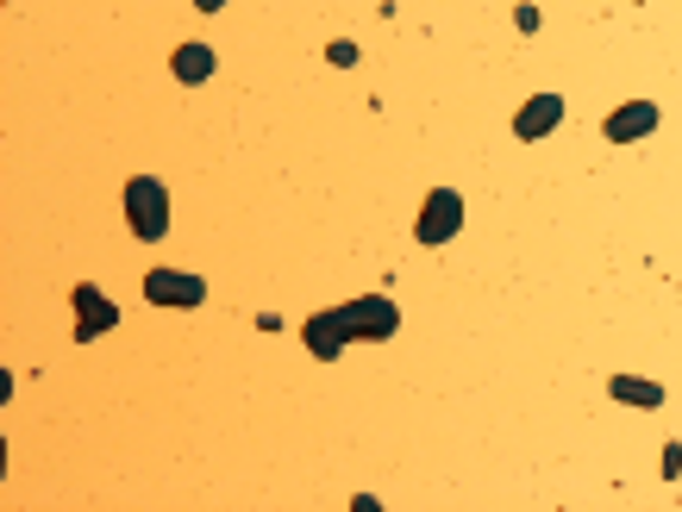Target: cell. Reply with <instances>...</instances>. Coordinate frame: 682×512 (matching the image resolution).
Masks as SVG:
<instances>
[{
	"label": "cell",
	"instance_id": "9c48e42d",
	"mask_svg": "<svg viewBox=\"0 0 682 512\" xmlns=\"http://www.w3.org/2000/svg\"><path fill=\"white\" fill-rule=\"evenodd\" d=\"M607 394L620 400V406H663V388L658 381H639V375H614L607 381Z\"/></svg>",
	"mask_w": 682,
	"mask_h": 512
},
{
	"label": "cell",
	"instance_id": "7c38bea8",
	"mask_svg": "<svg viewBox=\"0 0 682 512\" xmlns=\"http://www.w3.org/2000/svg\"><path fill=\"white\" fill-rule=\"evenodd\" d=\"M195 7H201V13H219V7H226V0H195Z\"/></svg>",
	"mask_w": 682,
	"mask_h": 512
},
{
	"label": "cell",
	"instance_id": "52a82bcc",
	"mask_svg": "<svg viewBox=\"0 0 682 512\" xmlns=\"http://www.w3.org/2000/svg\"><path fill=\"white\" fill-rule=\"evenodd\" d=\"M557 119H564V95H532L513 113V138H545V132H557Z\"/></svg>",
	"mask_w": 682,
	"mask_h": 512
},
{
	"label": "cell",
	"instance_id": "ba28073f",
	"mask_svg": "<svg viewBox=\"0 0 682 512\" xmlns=\"http://www.w3.org/2000/svg\"><path fill=\"white\" fill-rule=\"evenodd\" d=\"M214 51L207 44H176V57H170V69H176V81H188V88H201V81L214 76Z\"/></svg>",
	"mask_w": 682,
	"mask_h": 512
},
{
	"label": "cell",
	"instance_id": "6da1fadb",
	"mask_svg": "<svg viewBox=\"0 0 682 512\" xmlns=\"http://www.w3.org/2000/svg\"><path fill=\"white\" fill-rule=\"evenodd\" d=\"M394 325H401V313H394V301L389 294H364V301H345V306H326V313H313L307 319V350L320 362H332L345 344H382V338H394Z\"/></svg>",
	"mask_w": 682,
	"mask_h": 512
},
{
	"label": "cell",
	"instance_id": "3957f363",
	"mask_svg": "<svg viewBox=\"0 0 682 512\" xmlns=\"http://www.w3.org/2000/svg\"><path fill=\"white\" fill-rule=\"evenodd\" d=\"M457 231H464V194L432 188L426 207H420V219H413V238H420V244H451Z\"/></svg>",
	"mask_w": 682,
	"mask_h": 512
},
{
	"label": "cell",
	"instance_id": "30bf717a",
	"mask_svg": "<svg viewBox=\"0 0 682 512\" xmlns=\"http://www.w3.org/2000/svg\"><path fill=\"white\" fill-rule=\"evenodd\" d=\"M513 25H520V32H539V7H513Z\"/></svg>",
	"mask_w": 682,
	"mask_h": 512
},
{
	"label": "cell",
	"instance_id": "277c9868",
	"mask_svg": "<svg viewBox=\"0 0 682 512\" xmlns=\"http://www.w3.org/2000/svg\"><path fill=\"white\" fill-rule=\"evenodd\" d=\"M144 301L151 306H201L207 301V282L201 275H176V269H151L144 275Z\"/></svg>",
	"mask_w": 682,
	"mask_h": 512
},
{
	"label": "cell",
	"instance_id": "8992f818",
	"mask_svg": "<svg viewBox=\"0 0 682 512\" xmlns=\"http://www.w3.org/2000/svg\"><path fill=\"white\" fill-rule=\"evenodd\" d=\"M658 107H651V100H626V107H614V113H607V126L602 132L614 138V144H632V138H645V132H658Z\"/></svg>",
	"mask_w": 682,
	"mask_h": 512
},
{
	"label": "cell",
	"instance_id": "8fae6325",
	"mask_svg": "<svg viewBox=\"0 0 682 512\" xmlns=\"http://www.w3.org/2000/svg\"><path fill=\"white\" fill-rule=\"evenodd\" d=\"M663 475H670V481L682 475V444H670V450H663Z\"/></svg>",
	"mask_w": 682,
	"mask_h": 512
},
{
	"label": "cell",
	"instance_id": "7a4b0ae2",
	"mask_svg": "<svg viewBox=\"0 0 682 512\" xmlns=\"http://www.w3.org/2000/svg\"><path fill=\"white\" fill-rule=\"evenodd\" d=\"M126 226H132L144 244H156V238L170 231V188H163L156 175H132V182H126Z\"/></svg>",
	"mask_w": 682,
	"mask_h": 512
},
{
	"label": "cell",
	"instance_id": "5b68a950",
	"mask_svg": "<svg viewBox=\"0 0 682 512\" xmlns=\"http://www.w3.org/2000/svg\"><path fill=\"white\" fill-rule=\"evenodd\" d=\"M76 344H88V338H100V331H113L119 325V306L100 294V287H88V282H76Z\"/></svg>",
	"mask_w": 682,
	"mask_h": 512
}]
</instances>
